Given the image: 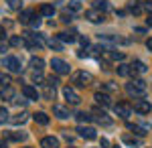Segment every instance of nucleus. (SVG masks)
Wrapping results in <instances>:
<instances>
[{"instance_id":"1","label":"nucleus","mask_w":152,"mask_h":148,"mask_svg":"<svg viewBox=\"0 0 152 148\" xmlns=\"http://www.w3.org/2000/svg\"><path fill=\"white\" fill-rule=\"evenodd\" d=\"M126 91H128L130 97H144L146 95V83L142 79L130 81V83H126Z\"/></svg>"},{"instance_id":"2","label":"nucleus","mask_w":152,"mask_h":148,"mask_svg":"<svg viewBox=\"0 0 152 148\" xmlns=\"http://www.w3.org/2000/svg\"><path fill=\"white\" fill-rule=\"evenodd\" d=\"M51 67H53V71H55V73H59V75L69 73V63H67V61H63V59H59V57H53V59H51Z\"/></svg>"},{"instance_id":"3","label":"nucleus","mask_w":152,"mask_h":148,"mask_svg":"<svg viewBox=\"0 0 152 148\" xmlns=\"http://www.w3.org/2000/svg\"><path fill=\"white\" fill-rule=\"evenodd\" d=\"M71 81H73L75 85H79V87H85V85H89L91 75H89V73H85V71H77V73H73Z\"/></svg>"},{"instance_id":"4","label":"nucleus","mask_w":152,"mask_h":148,"mask_svg":"<svg viewBox=\"0 0 152 148\" xmlns=\"http://www.w3.org/2000/svg\"><path fill=\"white\" fill-rule=\"evenodd\" d=\"M77 134H79L81 138H85V140H95V138H97L95 128H91V126H83V124L77 126Z\"/></svg>"},{"instance_id":"5","label":"nucleus","mask_w":152,"mask_h":148,"mask_svg":"<svg viewBox=\"0 0 152 148\" xmlns=\"http://www.w3.org/2000/svg\"><path fill=\"white\" fill-rule=\"evenodd\" d=\"M132 106H130L128 102H118L116 106H114V112H116V116H120V118H128L130 114H132Z\"/></svg>"},{"instance_id":"6","label":"nucleus","mask_w":152,"mask_h":148,"mask_svg":"<svg viewBox=\"0 0 152 148\" xmlns=\"http://www.w3.org/2000/svg\"><path fill=\"white\" fill-rule=\"evenodd\" d=\"M4 67L8 69L10 73H20V71H23V65H20V61H18L16 57H12V55L4 59Z\"/></svg>"},{"instance_id":"7","label":"nucleus","mask_w":152,"mask_h":148,"mask_svg":"<svg viewBox=\"0 0 152 148\" xmlns=\"http://www.w3.org/2000/svg\"><path fill=\"white\" fill-rule=\"evenodd\" d=\"M63 97H65L67 103H71V106H77V103L81 102V97L77 95V91L73 89V87H65V89H63Z\"/></svg>"},{"instance_id":"8","label":"nucleus","mask_w":152,"mask_h":148,"mask_svg":"<svg viewBox=\"0 0 152 148\" xmlns=\"http://www.w3.org/2000/svg\"><path fill=\"white\" fill-rule=\"evenodd\" d=\"M91 114H94V118L97 120V122H99V124H104V126H112V118H107V114H105L104 110L95 108V110L91 112Z\"/></svg>"},{"instance_id":"9","label":"nucleus","mask_w":152,"mask_h":148,"mask_svg":"<svg viewBox=\"0 0 152 148\" xmlns=\"http://www.w3.org/2000/svg\"><path fill=\"white\" fill-rule=\"evenodd\" d=\"M85 18L89 21V23H102L104 21V12H99V10H87L85 12Z\"/></svg>"},{"instance_id":"10","label":"nucleus","mask_w":152,"mask_h":148,"mask_svg":"<svg viewBox=\"0 0 152 148\" xmlns=\"http://www.w3.org/2000/svg\"><path fill=\"white\" fill-rule=\"evenodd\" d=\"M150 110H152L150 102H144V100H140L134 106V112H138V114H150Z\"/></svg>"},{"instance_id":"11","label":"nucleus","mask_w":152,"mask_h":148,"mask_svg":"<svg viewBox=\"0 0 152 148\" xmlns=\"http://www.w3.org/2000/svg\"><path fill=\"white\" fill-rule=\"evenodd\" d=\"M41 148H59V140L53 136H45L41 138Z\"/></svg>"},{"instance_id":"12","label":"nucleus","mask_w":152,"mask_h":148,"mask_svg":"<svg viewBox=\"0 0 152 148\" xmlns=\"http://www.w3.org/2000/svg\"><path fill=\"white\" fill-rule=\"evenodd\" d=\"M23 95L26 100H39V91L33 85H23Z\"/></svg>"},{"instance_id":"13","label":"nucleus","mask_w":152,"mask_h":148,"mask_svg":"<svg viewBox=\"0 0 152 148\" xmlns=\"http://www.w3.org/2000/svg\"><path fill=\"white\" fill-rule=\"evenodd\" d=\"M94 97H95V102H97V103H102L104 108H107V106H112V97H110L107 93H102V91H97V93H95Z\"/></svg>"},{"instance_id":"14","label":"nucleus","mask_w":152,"mask_h":148,"mask_svg":"<svg viewBox=\"0 0 152 148\" xmlns=\"http://www.w3.org/2000/svg\"><path fill=\"white\" fill-rule=\"evenodd\" d=\"M53 114L57 116V118H61V120H65V118H69V110L65 108V106H53Z\"/></svg>"},{"instance_id":"15","label":"nucleus","mask_w":152,"mask_h":148,"mask_svg":"<svg viewBox=\"0 0 152 148\" xmlns=\"http://www.w3.org/2000/svg\"><path fill=\"white\" fill-rule=\"evenodd\" d=\"M43 95H45V100H53L55 97V85L43 83Z\"/></svg>"},{"instance_id":"16","label":"nucleus","mask_w":152,"mask_h":148,"mask_svg":"<svg viewBox=\"0 0 152 148\" xmlns=\"http://www.w3.org/2000/svg\"><path fill=\"white\" fill-rule=\"evenodd\" d=\"M33 120H35L37 124H41V126L49 124V116L45 114V112H37V114H33Z\"/></svg>"},{"instance_id":"17","label":"nucleus","mask_w":152,"mask_h":148,"mask_svg":"<svg viewBox=\"0 0 152 148\" xmlns=\"http://www.w3.org/2000/svg\"><path fill=\"white\" fill-rule=\"evenodd\" d=\"M122 142H124V144H128V146H132V148H138L142 144L138 138H132V136H128V134H124V136H122Z\"/></svg>"},{"instance_id":"18","label":"nucleus","mask_w":152,"mask_h":148,"mask_svg":"<svg viewBox=\"0 0 152 148\" xmlns=\"http://www.w3.org/2000/svg\"><path fill=\"white\" fill-rule=\"evenodd\" d=\"M61 43H73L77 37H75V33L73 31H69V33H59V37H57Z\"/></svg>"},{"instance_id":"19","label":"nucleus","mask_w":152,"mask_h":148,"mask_svg":"<svg viewBox=\"0 0 152 148\" xmlns=\"http://www.w3.org/2000/svg\"><path fill=\"white\" fill-rule=\"evenodd\" d=\"M12 97H14V91H12L10 85H8V87H2V89H0V100H6V102H10Z\"/></svg>"},{"instance_id":"20","label":"nucleus","mask_w":152,"mask_h":148,"mask_svg":"<svg viewBox=\"0 0 152 148\" xmlns=\"http://www.w3.org/2000/svg\"><path fill=\"white\" fill-rule=\"evenodd\" d=\"M104 55L107 59H114V61H124V53H118V51H112V49L104 51Z\"/></svg>"},{"instance_id":"21","label":"nucleus","mask_w":152,"mask_h":148,"mask_svg":"<svg viewBox=\"0 0 152 148\" xmlns=\"http://www.w3.org/2000/svg\"><path fill=\"white\" fill-rule=\"evenodd\" d=\"M31 67H33V71H43L45 61H43L41 57H33V59H31Z\"/></svg>"},{"instance_id":"22","label":"nucleus","mask_w":152,"mask_h":148,"mask_svg":"<svg viewBox=\"0 0 152 148\" xmlns=\"http://www.w3.org/2000/svg\"><path fill=\"white\" fill-rule=\"evenodd\" d=\"M94 8L105 12V10H110V4H107V0H94Z\"/></svg>"},{"instance_id":"23","label":"nucleus","mask_w":152,"mask_h":148,"mask_svg":"<svg viewBox=\"0 0 152 148\" xmlns=\"http://www.w3.org/2000/svg\"><path fill=\"white\" fill-rule=\"evenodd\" d=\"M132 73L136 75V73H146V65L142 63V61H134L132 63Z\"/></svg>"},{"instance_id":"24","label":"nucleus","mask_w":152,"mask_h":148,"mask_svg":"<svg viewBox=\"0 0 152 148\" xmlns=\"http://www.w3.org/2000/svg\"><path fill=\"white\" fill-rule=\"evenodd\" d=\"M26 118H28L26 114H16V116H12V118H10V124H14V126L24 124V122H26Z\"/></svg>"},{"instance_id":"25","label":"nucleus","mask_w":152,"mask_h":148,"mask_svg":"<svg viewBox=\"0 0 152 148\" xmlns=\"http://www.w3.org/2000/svg\"><path fill=\"white\" fill-rule=\"evenodd\" d=\"M47 45L53 49V51H61L63 49V43L59 41V39H47Z\"/></svg>"},{"instance_id":"26","label":"nucleus","mask_w":152,"mask_h":148,"mask_svg":"<svg viewBox=\"0 0 152 148\" xmlns=\"http://www.w3.org/2000/svg\"><path fill=\"white\" fill-rule=\"evenodd\" d=\"M132 73V65H118V75H122V77H126V75H130Z\"/></svg>"},{"instance_id":"27","label":"nucleus","mask_w":152,"mask_h":148,"mask_svg":"<svg viewBox=\"0 0 152 148\" xmlns=\"http://www.w3.org/2000/svg\"><path fill=\"white\" fill-rule=\"evenodd\" d=\"M75 118H77V122H79V124H87V122H91V118H94V116H91V114H85V112H79Z\"/></svg>"},{"instance_id":"28","label":"nucleus","mask_w":152,"mask_h":148,"mask_svg":"<svg viewBox=\"0 0 152 148\" xmlns=\"http://www.w3.org/2000/svg\"><path fill=\"white\" fill-rule=\"evenodd\" d=\"M41 14H43V16H53V14H55V8H53V6H51V4H43V6H41Z\"/></svg>"},{"instance_id":"29","label":"nucleus","mask_w":152,"mask_h":148,"mask_svg":"<svg viewBox=\"0 0 152 148\" xmlns=\"http://www.w3.org/2000/svg\"><path fill=\"white\" fill-rule=\"evenodd\" d=\"M130 130H132V132H134V134H138V136H146V130H148V128H142V126H134V124H130Z\"/></svg>"},{"instance_id":"30","label":"nucleus","mask_w":152,"mask_h":148,"mask_svg":"<svg viewBox=\"0 0 152 148\" xmlns=\"http://www.w3.org/2000/svg\"><path fill=\"white\" fill-rule=\"evenodd\" d=\"M31 18H33V10H23V12H20V23L28 24V23H31Z\"/></svg>"},{"instance_id":"31","label":"nucleus","mask_w":152,"mask_h":148,"mask_svg":"<svg viewBox=\"0 0 152 148\" xmlns=\"http://www.w3.org/2000/svg\"><path fill=\"white\" fill-rule=\"evenodd\" d=\"M67 8H69L71 12H77V10H81V2H79V0H69Z\"/></svg>"},{"instance_id":"32","label":"nucleus","mask_w":152,"mask_h":148,"mask_svg":"<svg viewBox=\"0 0 152 148\" xmlns=\"http://www.w3.org/2000/svg\"><path fill=\"white\" fill-rule=\"evenodd\" d=\"M0 85L2 87H8L10 85V75L8 73H0Z\"/></svg>"},{"instance_id":"33","label":"nucleus","mask_w":152,"mask_h":148,"mask_svg":"<svg viewBox=\"0 0 152 148\" xmlns=\"http://www.w3.org/2000/svg\"><path fill=\"white\" fill-rule=\"evenodd\" d=\"M10 45L12 47H24V39L23 37H10Z\"/></svg>"},{"instance_id":"34","label":"nucleus","mask_w":152,"mask_h":148,"mask_svg":"<svg viewBox=\"0 0 152 148\" xmlns=\"http://www.w3.org/2000/svg\"><path fill=\"white\" fill-rule=\"evenodd\" d=\"M28 26L39 29V26H41V18H39V16H33V18H31V23H28Z\"/></svg>"},{"instance_id":"35","label":"nucleus","mask_w":152,"mask_h":148,"mask_svg":"<svg viewBox=\"0 0 152 148\" xmlns=\"http://www.w3.org/2000/svg\"><path fill=\"white\" fill-rule=\"evenodd\" d=\"M8 138H10V140H14V142H20V140H24V138H26V134H8Z\"/></svg>"},{"instance_id":"36","label":"nucleus","mask_w":152,"mask_h":148,"mask_svg":"<svg viewBox=\"0 0 152 148\" xmlns=\"http://www.w3.org/2000/svg\"><path fill=\"white\" fill-rule=\"evenodd\" d=\"M8 120V112H6V108H0V122H6Z\"/></svg>"},{"instance_id":"37","label":"nucleus","mask_w":152,"mask_h":148,"mask_svg":"<svg viewBox=\"0 0 152 148\" xmlns=\"http://www.w3.org/2000/svg\"><path fill=\"white\" fill-rule=\"evenodd\" d=\"M10 8H20V0H6Z\"/></svg>"},{"instance_id":"38","label":"nucleus","mask_w":152,"mask_h":148,"mask_svg":"<svg viewBox=\"0 0 152 148\" xmlns=\"http://www.w3.org/2000/svg\"><path fill=\"white\" fill-rule=\"evenodd\" d=\"M99 146H102V148H110V142H107V138H102V140H99Z\"/></svg>"},{"instance_id":"39","label":"nucleus","mask_w":152,"mask_h":148,"mask_svg":"<svg viewBox=\"0 0 152 148\" xmlns=\"http://www.w3.org/2000/svg\"><path fill=\"white\" fill-rule=\"evenodd\" d=\"M71 18H73V14H71V12H63V21H65V23H69Z\"/></svg>"},{"instance_id":"40","label":"nucleus","mask_w":152,"mask_h":148,"mask_svg":"<svg viewBox=\"0 0 152 148\" xmlns=\"http://www.w3.org/2000/svg\"><path fill=\"white\" fill-rule=\"evenodd\" d=\"M47 83H51V85H57V83H59V79H57V77H53V75H51V77L47 79Z\"/></svg>"},{"instance_id":"41","label":"nucleus","mask_w":152,"mask_h":148,"mask_svg":"<svg viewBox=\"0 0 152 148\" xmlns=\"http://www.w3.org/2000/svg\"><path fill=\"white\" fill-rule=\"evenodd\" d=\"M79 41H81V45H83V47H87V45H89V41H87L85 37H79Z\"/></svg>"},{"instance_id":"42","label":"nucleus","mask_w":152,"mask_h":148,"mask_svg":"<svg viewBox=\"0 0 152 148\" xmlns=\"http://www.w3.org/2000/svg\"><path fill=\"white\" fill-rule=\"evenodd\" d=\"M4 37H6V33H4V26H0V41H2Z\"/></svg>"},{"instance_id":"43","label":"nucleus","mask_w":152,"mask_h":148,"mask_svg":"<svg viewBox=\"0 0 152 148\" xmlns=\"http://www.w3.org/2000/svg\"><path fill=\"white\" fill-rule=\"evenodd\" d=\"M130 10L134 12V14H140V8H138V6H132V8H130Z\"/></svg>"},{"instance_id":"44","label":"nucleus","mask_w":152,"mask_h":148,"mask_svg":"<svg viewBox=\"0 0 152 148\" xmlns=\"http://www.w3.org/2000/svg\"><path fill=\"white\" fill-rule=\"evenodd\" d=\"M146 47H148V51H152V39H148V41H146Z\"/></svg>"},{"instance_id":"45","label":"nucleus","mask_w":152,"mask_h":148,"mask_svg":"<svg viewBox=\"0 0 152 148\" xmlns=\"http://www.w3.org/2000/svg\"><path fill=\"white\" fill-rule=\"evenodd\" d=\"M4 51H6V45H4V43L0 41V53H4Z\"/></svg>"},{"instance_id":"46","label":"nucleus","mask_w":152,"mask_h":148,"mask_svg":"<svg viewBox=\"0 0 152 148\" xmlns=\"http://www.w3.org/2000/svg\"><path fill=\"white\" fill-rule=\"evenodd\" d=\"M146 24H148V26L152 29V16H148V18H146Z\"/></svg>"},{"instance_id":"47","label":"nucleus","mask_w":152,"mask_h":148,"mask_svg":"<svg viewBox=\"0 0 152 148\" xmlns=\"http://www.w3.org/2000/svg\"><path fill=\"white\" fill-rule=\"evenodd\" d=\"M146 8H148V10H152V2H148V4H146Z\"/></svg>"},{"instance_id":"48","label":"nucleus","mask_w":152,"mask_h":148,"mask_svg":"<svg viewBox=\"0 0 152 148\" xmlns=\"http://www.w3.org/2000/svg\"><path fill=\"white\" fill-rule=\"evenodd\" d=\"M138 2H144V4H148V2H152V0H138Z\"/></svg>"},{"instance_id":"49","label":"nucleus","mask_w":152,"mask_h":148,"mask_svg":"<svg viewBox=\"0 0 152 148\" xmlns=\"http://www.w3.org/2000/svg\"><path fill=\"white\" fill-rule=\"evenodd\" d=\"M0 148H6V144H4V142H0Z\"/></svg>"},{"instance_id":"50","label":"nucleus","mask_w":152,"mask_h":148,"mask_svg":"<svg viewBox=\"0 0 152 148\" xmlns=\"http://www.w3.org/2000/svg\"><path fill=\"white\" fill-rule=\"evenodd\" d=\"M71 148H73V146H71Z\"/></svg>"},{"instance_id":"51","label":"nucleus","mask_w":152,"mask_h":148,"mask_svg":"<svg viewBox=\"0 0 152 148\" xmlns=\"http://www.w3.org/2000/svg\"><path fill=\"white\" fill-rule=\"evenodd\" d=\"M116 148H118V146H116Z\"/></svg>"}]
</instances>
